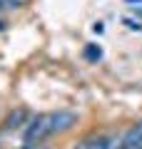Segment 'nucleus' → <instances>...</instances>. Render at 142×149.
I'll return each mask as SVG.
<instances>
[{
    "instance_id": "39448f33",
    "label": "nucleus",
    "mask_w": 142,
    "mask_h": 149,
    "mask_svg": "<svg viewBox=\"0 0 142 149\" xmlns=\"http://www.w3.org/2000/svg\"><path fill=\"white\" fill-rule=\"evenodd\" d=\"M85 60H90V62H97V60L102 57V47L100 45H95V42H90V45H85Z\"/></svg>"
},
{
    "instance_id": "20e7f679",
    "label": "nucleus",
    "mask_w": 142,
    "mask_h": 149,
    "mask_svg": "<svg viewBox=\"0 0 142 149\" xmlns=\"http://www.w3.org/2000/svg\"><path fill=\"white\" fill-rule=\"evenodd\" d=\"M27 124V109L18 107V109H10L5 119H3V132H15V129H22Z\"/></svg>"
},
{
    "instance_id": "f03ea898",
    "label": "nucleus",
    "mask_w": 142,
    "mask_h": 149,
    "mask_svg": "<svg viewBox=\"0 0 142 149\" xmlns=\"http://www.w3.org/2000/svg\"><path fill=\"white\" fill-rule=\"evenodd\" d=\"M80 122V114L72 109H58V112H50V124H53V137L55 134H67L77 127Z\"/></svg>"
},
{
    "instance_id": "f257e3e1",
    "label": "nucleus",
    "mask_w": 142,
    "mask_h": 149,
    "mask_svg": "<svg viewBox=\"0 0 142 149\" xmlns=\"http://www.w3.org/2000/svg\"><path fill=\"white\" fill-rule=\"evenodd\" d=\"M53 137V124H50V112H40L27 119L22 127V142L25 144H45Z\"/></svg>"
},
{
    "instance_id": "1a4fd4ad",
    "label": "nucleus",
    "mask_w": 142,
    "mask_h": 149,
    "mask_svg": "<svg viewBox=\"0 0 142 149\" xmlns=\"http://www.w3.org/2000/svg\"><path fill=\"white\" fill-rule=\"evenodd\" d=\"M0 30H5V22H3V20H0Z\"/></svg>"
},
{
    "instance_id": "6e6552de",
    "label": "nucleus",
    "mask_w": 142,
    "mask_h": 149,
    "mask_svg": "<svg viewBox=\"0 0 142 149\" xmlns=\"http://www.w3.org/2000/svg\"><path fill=\"white\" fill-rule=\"evenodd\" d=\"M22 149H42V144H22Z\"/></svg>"
},
{
    "instance_id": "7ed1b4c3",
    "label": "nucleus",
    "mask_w": 142,
    "mask_h": 149,
    "mask_svg": "<svg viewBox=\"0 0 142 149\" xmlns=\"http://www.w3.org/2000/svg\"><path fill=\"white\" fill-rule=\"evenodd\" d=\"M120 149H142V119L122 132V147Z\"/></svg>"
},
{
    "instance_id": "9b49d317",
    "label": "nucleus",
    "mask_w": 142,
    "mask_h": 149,
    "mask_svg": "<svg viewBox=\"0 0 142 149\" xmlns=\"http://www.w3.org/2000/svg\"><path fill=\"white\" fill-rule=\"evenodd\" d=\"M0 149H3V137H0Z\"/></svg>"
},
{
    "instance_id": "0eeeda50",
    "label": "nucleus",
    "mask_w": 142,
    "mask_h": 149,
    "mask_svg": "<svg viewBox=\"0 0 142 149\" xmlns=\"http://www.w3.org/2000/svg\"><path fill=\"white\" fill-rule=\"evenodd\" d=\"M72 149H87V139H82V142H77V144H75Z\"/></svg>"
},
{
    "instance_id": "423d86ee",
    "label": "nucleus",
    "mask_w": 142,
    "mask_h": 149,
    "mask_svg": "<svg viewBox=\"0 0 142 149\" xmlns=\"http://www.w3.org/2000/svg\"><path fill=\"white\" fill-rule=\"evenodd\" d=\"M25 0H0V10H15V8H22Z\"/></svg>"
},
{
    "instance_id": "9d476101",
    "label": "nucleus",
    "mask_w": 142,
    "mask_h": 149,
    "mask_svg": "<svg viewBox=\"0 0 142 149\" xmlns=\"http://www.w3.org/2000/svg\"><path fill=\"white\" fill-rule=\"evenodd\" d=\"M127 3H142V0H127Z\"/></svg>"
}]
</instances>
